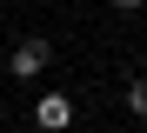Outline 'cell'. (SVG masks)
Instances as JSON below:
<instances>
[{"mask_svg": "<svg viewBox=\"0 0 147 133\" xmlns=\"http://www.w3.org/2000/svg\"><path fill=\"white\" fill-rule=\"evenodd\" d=\"M34 133H74V100L67 93H40L34 100Z\"/></svg>", "mask_w": 147, "mask_h": 133, "instance_id": "6da1fadb", "label": "cell"}, {"mask_svg": "<svg viewBox=\"0 0 147 133\" xmlns=\"http://www.w3.org/2000/svg\"><path fill=\"white\" fill-rule=\"evenodd\" d=\"M47 60H54V47H47V40H20V47L7 53V73H13V80H40Z\"/></svg>", "mask_w": 147, "mask_h": 133, "instance_id": "7a4b0ae2", "label": "cell"}, {"mask_svg": "<svg viewBox=\"0 0 147 133\" xmlns=\"http://www.w3.org/2000/svg\"><path fill=\"white\" fill-rule=\"evenodd\" d=\"M127 113L147 120V80H127Z\"/></svg>", "mask_w": 147, "mask_h": 133, "instance_id": "3957f363", "label": "cell"}, {"mask_svg": "<svg viewBox=\"0 0 147 133\" xmlns=\"http://www.w3.org/2000/svg\"><path fill=\"white\" fill-rule=\"evenodd\" d=\"M107 7H114V13H140L147 0H107Z\"/></svg>", "mask_w": 147, "mask_h": 133, "instance_id": "277c9868", "label": "cell"}]
</instances>
